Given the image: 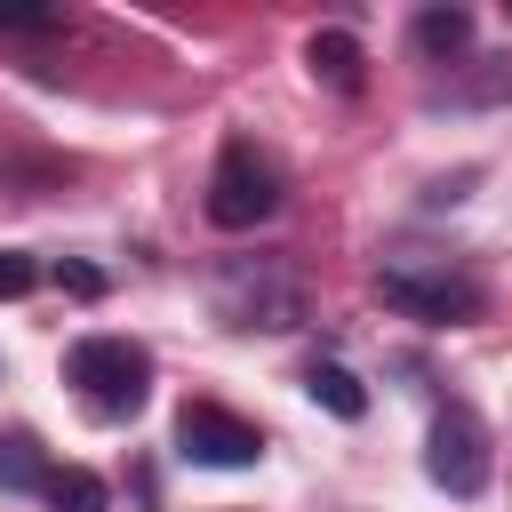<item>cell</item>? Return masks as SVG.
Wrapping results in <instances>:
<instances>
[{
    "label": "cell",
    "instance_id": "cell-1",
    "mask_svg": "<svg viewBox=\"0 0 512 512\" xmlns=\"http://www.w3.org/2000/svg\"><path fill=\"white\" fill-rule=\"evenodd\" d=\"M376 296L400 312V320H424V328H472L488 312V288L448 264V256H424V248H392L376 264Z\"/></svg>",
    "mask_w": 512,
    "mask_h": 512
},
{
    "label": "cell",
    "instance_id": "cell-2",
    "mask_svg": "<svg viewBox=\"0 0 512 512\" xmlns=\"http://www.w3.org/2000/svg\"><path fill=\"white\" fill-rule=\"evenodd\" d=\"M208 304H216L224 328H248V336L264 328V336H280V328L304 320V280H296L288 256H224V264L208 272Z\"/></svg>",
    "mask_w": 512,
    "mask_h": 512
},
{
    "label": "cell",
    "instance_id": "cell-3",
    "mask_svg": "<svg viewBox=\"0 0 512 512\" xmlns=\"http://www.w3.org/2000/svg\"><path fill=\"white\" fill-rule=\"evenodd\" d=\"M64 384L88 400V416L104 424H128L144 400H152V352L136 336H80L64 352Z\"/></svg>",
    "mask_w": 512,
    "mask_h": 512
},
{
    "label": "cell",
    "instance_id": "cell-4",
    "mask_svg": "<svg viewBox=\"0 0 512 512\" xmlns=\"http://www.w3.org/2000/svg\"><path fill=\"white\" fill-rule=\"evenodd\" d=\"M272 216H280V168L248 136H224V152L208 168V224L216 232H256Z\"/></svg>",
    "mask_w": 512,
    "mask_h": 512
},
{
    "label": "cell",
    "instance_id": "cell-5",
    "mask_svg": "<svg viewBox=\"0 0 512 512\" xmlns=\"http://www.w3.org/2000/svg\"><path fill=\"white\" fill-rule=\"evenodd\" d=\"M176 456L184 464H208V472H248L264 456V432L248 416H232L224 400H184L176 408Z\"/></svg>",
    "mask_w": 512,
    "mask_h": 512
},
{
    "label": "cell",
    "instance_id": "cell-6",
    "mask_svg": "<svg viewBox=\"0 0 512 512\" xmlns=\"http://www.w3.org/2000/svg\"><path fill=\"white\" fill-rule=\"evenodd\" d=\"M424 472H432V488H448V496H480V488H488V432H480V416H472L464 400H448V408L432 416V432H424Z\"/></svg>",
    "mask_w": 512,
    "mask_h": 512
},
{
    "label": "cell",
    "instance_id": "cell-7",
    "mask_svg": "<svg viewBox=\"0 0 512 512\" xmlns=\"http://www.w3.org/2000/svg\"><path fill=\"white\" fill-rule=\"evenodd\" d=\"M304 64H312V80H320V88H336V96H360V80H368L360 40H352V32H336V24L304 40Z\"/></svg>",
    "mask_w": 512,
    "mask_h": 512
},
{
    "label": "cell",
    "instance_id": "cell-8",
    "mask_svg": "<svg viewBox=\"0 0 512 512\" xmlns=\"http://www.w3.org/2000/svg\"><path fill=\"white\" fill-rule=\"evenodd\" d=\"M408 40H416L424 64H456V56L472 48V8H416Z\"/></svg>",
    "mask_w": 512,
    "mask_h": 512
},
{
    "label": "cell",
    "instance_id": "cell-9",
    "mask_svg": "<svg viewBox=\"0 0 512 512\" xmlns=\"http://www.w3.org/2000/svg\"><path fill=\"white\" fill-rule=\"evenodd\" d=\"M48 472H56V464H48V448H40L24 424H8V432H0V496H40V488H48Z\"/></svg>",
    "mask_w": 512,
    "mask_h": 512
},
{
    "label": "cell",
    "instance_id": "cell-10",
    "mask_svg": "<svg viewBox=\"0 0 512 512\" xmlns=\"http://www.w3.org/2000/svg\"><path fill=\"white\" fill-rule=\"evenodd\" d=\"M304 392H312V408H328V416H344V424L368 416V384H360L344 360H312V368H304Z\"/></svg>",
    "mask_w": 512,
    "mask_h": 512
},
{
    "label": "cell",
    "instance_id": "cell-11",
    "mask_svg": "<svg viewBox=\"0 0 512 512\" xmlns=\"http://www.w3.org/2000/svg\"><path fill=\"white\" fill-rule=\"evenodd\" d=\"M40 496H48V512H104V480L88 464H56Z\"/></svg>",
    "mask_w": 512,
    "mask_h": 512
},
{
    "label": "cell",
    "instance_id": "cell-12",
    "mask_svg": "<svg viewBox=\"0 0 512 512\" xmlns=\"http://www.w3.org/2000/svg\"><path fill=\"white\" fill-rule=\"evenodd\" d=\"M0 32H64V8H0Z\"/></svg>",
    "mask_w": 512,
    "mask_h": 512
},
{
    "label": "cell",
    "instance_id": "cell-13",
    "mask_svg": "<svg viewBox=\"0 0 512 512\" xmlns=\"http://www.w3.org/2000/svg\"><path fill=\"white\" fill-rule=\"evenodd\" d=\"M32 280H40V264H32V256H16V248H0V304H8V296H24Z\"/></svg>",
    "mask_w": 512,
    "mask_h": 512
},
{
    "label": "cell",
    "instance_id": "cell-14",
    "mask_svg": "<svg viewBox=\"0 0 512 512\" xmlns=\"http://www.w3.org/2000/svg\"><path fill=\"white\" fill-rule=\"evenodd\" d=\"M56 288H72V296H104V272H88V264H56Z\"/></svg>",
    "mask_w": 512,
    "mask_h": 512
},
{
    "label": "cell",
    "instance_id": "cell-15",
    "mask_svg": "<svg viewBox=\"0 0 512 512\" xmlns=\"http://www.w3.org/2000/svg\"><path fill=\"white\" fill-rule=\"evenodd\" d=\"M464 184H472V176H440V184L424 192V208H448V200H464Z\"/></svg>",
    "mask_w": 512,
    "mask_h": 512
}]
</instances>
